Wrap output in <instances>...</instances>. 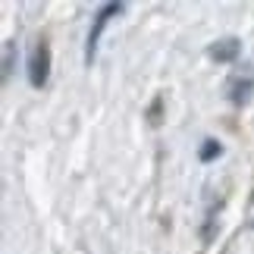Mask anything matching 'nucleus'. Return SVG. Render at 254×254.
<instances>
[{"instance_id":"7","label":"nucleus","mask_w":254,"mask_h":254,"mask_svg":"<svg viewBox=\"0 0 254 254\" xmlns=\"http://www.w3.org/2000/svg\"><path fill=\"white\" fill-rule=\"evenodd\" d=\"M160 110H163V97L157 94V97H154V104H151V110H148V123L151 126H160Z\"/></svg>"},{"instance_id":"4","label":"nucleus","mask_w":254,"mask_h":254,"mask_svg":"<svg viewBox=\"0 0 254 254\" xmlns=\"http://www.w3.org/2000/svg\"><path fill=\"white\" fill-rule=\"evenodd\" d=\"M239 54H242V41L239 38H220L217 44H210L207 47V57L210 60H217V63H236L239 60Z\"/></svg>"},{"instance_id":"1","label":"nucleus","mask_w":254,"mask_h":254,"mask_svg":"<svg viewBox=\"0 0 254 254\" xmlns=\"http://www.w3.org/2000/svg\"><path fill=\"white\" fill-rule=\"evenodd\" d=\"M123 9H126L123 0H113V3L97 6V13H94V19H91V28H88V41H85V66H94V60H97V44H101L104 28L110 25V19L120 16Z\"/></svg>"},{"instance_id":"3","label":"nucleus","mask_w":254,"mask_h":254,"mask_svg":"<svg viewBox=\"0 0 254 254\" xmlns=\"http://www.w3.org/2000/svg\"><path fill=\"white\" fill-rule=\"evenodd\" d=\"M251 94H254V79L245 72H239V75H232V79L226 82V97L236 107H245L251 101Z\"/></svg>"},{"instance_id":"6","label":"nucleus","mask_w":254,"mask_h":254,"mask_svg":"<svg viewBox=\"0 0 254 254\" xmlns=\"http://www.w3.org/2000/svg\"><path fill=\"white\" fill-rule=\"evenodd\" d=\"M13 60H16V44L6 41L3 44V85L9 82V75H13Z\"/></svg>"},{"instance_id":"5","label":"nucleus","mask_w":254,"mask_h":254,"mask_svg":"<svg viewBox=\"0 0 254 254\" xmlns=\"http://www.w3.org/2000/svg\"><path fill=\"white\" fill-rule=\"evenodd\" d=\"M217 157H223V144L217 138H204L201 148H198V160L201 163H210V160H217Z\"/></svg>"},{"instance_id":"2","label":"nucleus","mask_w":254,"mask_h":254,"mask_svg":"<svg viewBox=\"0 0 254 254\" xmlns=\"http://www.w3.org/2000/svg\"><path fill=\"white\" fill-rule=\"evenodd\" d=\"M28 85L32 88H44L47 79H51V47H47V41H38L32 47V54H28Z\"/></svg>"}]
</instances>
